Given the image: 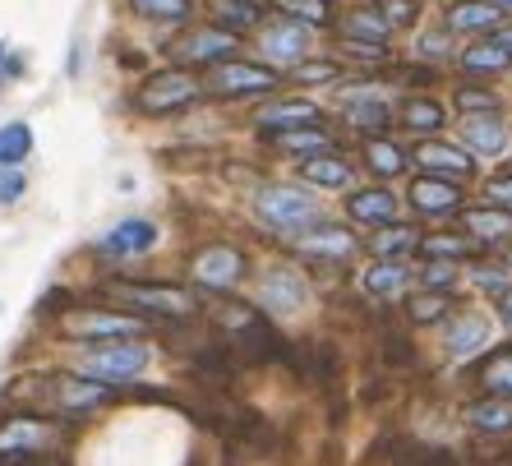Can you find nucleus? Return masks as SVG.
<instances>
[{
  "label": "nucleus",
  "instance_id": "49530a36",
  "mask_svg": "<svg viewBox=\"0 0 512 466\" xmlns=\"http://www.w3.org/2000/svg\"><path fill=\"white\" fill-rule=\"evenodd\" d=\"M28 190V176L19 167H0V204H14V199H24Z\"/></svg>",
  "mask_w": 512,
  "mask_h": 466
},
{
  "label": "nucleus",
  "instance_id": "4be33fe9",
  "mask_svg": "<svg viewBox=\"0 0 512 466\" xmlns=\"http://www.w3.org/2000/svg\"><path fill=\"white\" fill-rule=\"evenodd\" d=\"M466 425L480 434H508L512 430V402L508 397H480V402H466Z\"/></svg>",
  "mask_w": 512,
  "mask_h": 466
},
{
  "label": "nucleus",
  "instance_id": "423d86ee",
  "mask_svg": "<svg viewBox=\"0 0 512 466\" xmlns=\"http://www.w3.org/2000/svg\"><path fill=\"white\" fill-rule=\"evenodd\" d=\"M107 291L143 314H171V319H190L199 305L185 287H153V282H111Z\"/></svg>",
  "mask_w": 512,
  "mask_h": 466
},
{
  "label": "nucleus",
  "instance_id": "864d4df0",
  "mask_svg": "<svg viewBox=\"0 0 512 466\" xmlns=\"http://www.w3.org/2000/svg\"><path fill=\"white\" fill-rule=\"evenodd\" d=\"M489 5H499V10H503V14H508V10H512V0H489Z\"/></svg>",
  "mask_w": 512,
  "mask_h": 466
},
{
  "label": "nucleus",
  "instance_id": "c756f323",
  "mask_svg": "<svg viewBox=\"0 0 512 466\" xmlns=\"http://www.w3.org/2000/svg\"><path fill=\"white\" fill-rule=\"evenodd\" d=\"M217 10V28H227V33H250L259 28V0H213Z\"/></svg>",
  "mask_w": 512,
  "mask_h": 466
},
{
  "label": "nucleus",
  "instance_id": "79ce46f5",
  "mask_svg": "<svg viewBox=\"0 0 512 466\" xmlns=\"http://www.w3.org/2000/svg\"><path fill=\"white\" fill-rule=\"evenodd\" d=\"M471 282L494 291V296H503V291H508V263H476V268H471Z\"/></svg>",
  "mask_w": 512,
  "mask_h": 466
},
{
  "label": "nucleus",
  "instance_id": "dca6fc26",
  "mask_svg": "<svg viewBox=\"0 0 512 466\" xmlns=\"http://www.w3.org/2000/svg\"><path fill=\"white\" fill-rule=\"evenodd\" d=\"M346 213L356 217V222H365V227H388L402 213V199L393 190H383V185H365V190H351Z\"/></svg>",
  "mask_w": 512,
  "mask_h": 466
},
{
  "label": "nucleus",
  "instance_id": "c03bdc74",
  "mask_svg": "<svg viewBox=\"0 0 512 466\" xmlns=\"http://www.w3.org/2000/svg\"><path fill=\"white\" fill-rule=\"evenodd\" d=\"M420 282H425V291H448L457 282V263L448 259H429L425 273H420Z\"/></svg>",
  "mask_w": 512,
  "mask_h": 466
},
{
  "label": "nucleus",
  "instance_id": "39448f33",
  "mask_svg": "<svg viewBox=\"0 0 512 466\" xmlns=\"http://www.w3.org/2000/svg\"><path fill=\"white\" fill-rule=\"evenodd\" d=\"M148 360H153V351L139 347V342H107V347L84 351L79 370H84L88 379L116 388V383H125V379H134V374L148 370Z\"/></svg>",
  "mask_w": 512,
  "mask_h": 466
},
{
  "label": "nucleus",
  "instance_id": "a18cd8bd",
  "mask_svg": "<svg viewBox=\"0 0 512 466\" xmlns=\"http://www.w3.org/2000/svg\"><path fill=\"white\" fill-rule=\"evenodd\" d=\"M342 51L351 60H388V42H360V37H342Z\"/></svg>",
  "mask_w": 512,
  "mask_h": 466
},
{
  "label": "nucleus",
  "instance_id": "9b49d317",
  "mask_svg": "<svg viewBox=\"0 0 512 466\" xmlns=\"http://www.w3.org/2000/svg\"><path fill=\"white\" fill-rule=\"evenodd\" d=\"M406 199H411V208H416L420 217H453L462 213V185L457 180H439V176H416L411 180V190H406Z\"/></svg>",
  "mask_w": 512,
  "mask_h": 466
},
{
  "label": "nucleus",
  "instance_id": "a878e982",
  "mask_svg": "<svg viewBox=\"0 0 512 466\" xmlns=\"http://www.w3.org/2000/svg\"><path fill=\"white\" fill-rule=\"evenodd\" d=\"M360 153H365V167H370L374 176H402V171L411 167V162H406V153H402V148H397L393 139H383V134H370Z\"/></svg>",
  "mask_w": 512,
  "mask_h": 466
},
{
  "label": "nucleus",
  "instance_id": "cd10ccee",
  "mask_svg": "<svg viewBox=\"0 0 512 466\" xmlns=\"http://www.w3.org/2000/svg\"><path fill=\"white\" fill-rule=\"evenodd\" d=\"M406 282H411V273H406L402 259H379L370 273H365V291H370V296H388V300L402 296Z\"/></svg>",
  "mask_w": 512,
  "mask_h": 466
},
{
  "label": "nucleus",
  "instance_id": "5fc2aeb1",
  "mask_svg": "<svg viewBox=\"0 0 512 466\" xmlns=\"http://www.w3.org/2000/svg\"><path fill=\"white\" fill-rule=\"evenodd\" d=\"M0 65H5V42H0Z\"/></svg>",
  "mask_w": 512,
  "mask_h": 466
},
{
  "label": "nucleus",
  "instance_id": "aec40b11",
  "mask_svg": "<svg viewBox=\"0 0 512 466\" xmlns=\"http://www.w3.org/2000/svg\"><path fill=\"white\" fill-rule=\"evenodd\" d=\"M462 139H466V153H485V157H499L508 148V125L494 116H466L462 120Z\"/></svg>",
  "mask_w": 512,
  "mask_h": 466
},
{
  "label": "nucleus",
  "instance_id": "f03ea898",
  "mask_svg": "<svg viewBox=\"0 0 512 466\" xmlns=\"http://www.w3.org/2000/svg\"><path fill=\"white\" fill-rule=\"evenodd\" d=\"M254 208H259V217L268 222V227L282 231V236H291V240L305 236L310 227L323 222V204L310 199L305 190H296V185H268V190H259Z\"/></svg>",
  "mask_w": 512,
  "mask_h": 466
},
{
  "label": "nucleus",
  "instance_id": "de8ad7c7",
  "mask_svg": "<svg viewBox=\"0 0 512 466\" xmlns=\"http://www.w3.org/2000/svg\"><path fill=\"white\" fill-rule=\"evenodd\" d=\"M448 51H453V33H448V28L420 37V56H425V60H443Z\"/></svg>",
  "mask_w": 512,
  "mask_h": 466
},
{
  "label": "nucleus",
  "instance_id": "ea45409f",
  "mask_svg": "<svg viewBox=\"0 0 512 466\" xmlns=\"http://www.w3.org/2000/svg\"><path fill=\"white\" fill-rule=\"evenodd\" d=\"M420 250H425L429 259L457 263V259H466V254H471V240H466V236H425V240H420Z\"/></svg>",
  "mask_w": 512,
  "mask_h": 466
},
{
  "label": "nucleus",
  "instance_id": "3c124183",
  "mask_svg": "<svg viewBox=\"0 0 512 466\" xmlns=\"http://www.w3.org/2000/svg\"><path fill=\"white\" fill-rule=\"evenodd\" d=\"M499 319H503V323H508V328H512V287H508V291H503V296H499Z\"/></svg>",
  "mask_w": 512,
  "mask_h": 466
},
{
  "label": "nucleus",
  "instance_id": "1a4fd4ad",
  "mask_svg": "<svg viewBox=\"0 0 512 466\" xmlns=\"http://www.w3.org/2000/svg\"><path fill=\"white\" fill-rule=\"evenodd\" d=\"M305 300H310V287L296 268H268L259 277V305L268 314H296L305 310Z\"/></svg>",
  "mask_w": 512,
  "mask_h": 466
},
{
  "label": "nucleus",
  "instance_id": "ddd939ff",
  "mask_svg": "<svg viewBox=\"0 0 512 466\" xmlns=\"http://www.w3.org/2000/svg\"><path fill=\"white\" fill-rule=\"evenodd\" d=\"M425 167V176H439V180H457L462 185L471 171H476V162H471V153L457 144H443V139H425V144L411 153Z\"/></svg>",
  "mask_w": 512,
  "mask_h": 466
},
{
  "label": "nucleus",
  "instance_id": "7ed1b4c3",
  "mask_svg": "<svg viewBox=\"0 0 512 466\" xmlns=\"http://www.w3.org/2000/svg\"><path fill=\"white\" fill-rule=\"evenodd\" d=\"M203 84L194 79L190 70H157L148 74L139 88H134V107L143 111V116H171V111H185L190 102H199Z\"/></svg>",
  "mask_w": 512,
  "mask_h": 466
},
{
  "label": "nucleus",
  "instance_id": "0eeeda50",
  "mask_svg": "<svg viewBox=\"0 0 512 466\" xmlns=\"http://www.w3.org/2000/svg\"><path fill=\"white\" fill-rule=\"evenodd\" d=\"M171 56L185 60V65H222V60H236L240 56V37L227 33V28H190V33L180 37L176 47H171Z\"/></svg>",
  "mask_w": 512,
  "mask_h": 466
},
{
  "label": "nucleus",
  "instance_id": "412c9836",
  "mask_svg": "<svg viewBox=\"0 0 512 466\" xmlns=\"http://www.w3.org/2000/svg\"><path fill=\"white\" fill-rule=\"evenodd\" d=\"M300 180L314 190H346L351 185V162L342 153H319L300 162Z\"/></svg>",
  "mask_w": 512,
  "mask_h": 466
},
{
  "label": "nucleus",
  "instance_id": "5701e85b",
  "mask_svg": "<svg viewBox=\"0 0 512 466\" xmlns=\"http://www.w3.org/2000/svg\"><path fill=\"white\" fill-rule=\"evenodd\" d=\"M485 342H489V319L485 314H457V319L448 323V342H443V347L462 360V356H476Z\"/></svg>",
  "mask_w": 512,
  "mask_h": 466
},
{
  "label": "nucleus",
  "instance_id": "09e8293b",
  "mask_svg": "<svg viewBox=\"0 0 512 466\" xmlns=\"http://www.w3.org/2000/svg\"><path fill=\"white\" fill-rule=\"evenodd\" d=\"M485 199L494 208H503V213H512V171H508V176H494V180H489V185H485Z\"/></svg>",
  "mask_w": 512,
  "mask_h": 466
},
{
  "label": "nucleus",
  "instance_id": "a19ab883",
  "mask_svg": "<svg viewBox=\"0 0 512 466\" xmlns=\"http://www.w3.org/2000/svg\"><path fill=\"white\" fill-rule=\"evenodd\" d=\"M374 10L383 14L388 28H411L420 14V0H374Z\"/></svg>",
  "mask_w": 512,
  "mask_h": 466
},
{
  "label": "nucleus",
  "instance_id": "393cba45",
  "mask_svg": "<svg viewBox=\"0 0 512 466\" xmlns=\"http://www.w3.org/2000/svg\"><path fill=\"white\" fill-rule=\"evenodd\" d=\"M300 245L310 254H319V259H346V254L356 250V236H346L342 227H328V222H319V227H310L305 236H296Z\"/></svg>",
  "mask_w": 512,
  "mask_h": 466
},
{
  "label": "nucleus",
  "instance_id": "4468645a",
  "mask_svg": "<svg viewBox=\"0 0 512 466\" xmlns=\"http://www.w3.org/2000/svg\"><path fill=\"white\" fill-rule=\"evenodd\" d=\"M259 125L268 134L314 130V125H323V111H319V102H310V97H282V102H268V107L259 111Z\"/></svg>",
  "mask_w": 512,
  "mask_h": 466
},
{
  "label": "nucleus",
  "instance_id": "6e6552de",
  "mask_svg": "<svg viewBox=\"0 0 512 466\" xmlns=\"http://www.w3.org/2000/svg\"><path fill=\"white\" fill-rule=\"evenodd\" d=\"M194 282L208 291H231L245 277V254L236 245H208V250L194 254Z\"/></svg>",
  "mask_w": 512,
  "mask_h": 466
},
{
  "label": "nucleus",
  "instance_id": "f704fd0d",
  "mask_svg": "<svg viewBox=\"0 0 512 466\" xmlns=\"http://www.w3.org/2000/svg\"><path fill=\"white\" fill-rule=\"evenodd\" d=\"M480 383H485L494 397H508L512 402V347L494 351V356L480 365Z\"/></svg>",
  "mask_w": 512,
  "mask_h": 466
},
{
  "label": "nucleus",
  "instance_id": "8fccbe9b",
  "mask_svg": "<svg viewBox=\"0 0 512 466\" xmlns=\"http://www.w3.org/2000/svg\"><path fill=\"white\" fill-rule=\"evenodd\" d=\"M0 466H65V462L47 453H24V457H0Z\"/></svg>",
  "mask_w": 512,
  "mask_h": 466
},
{
  "label": "nucleus",
  "instance_id": "37998d69",
  "mask_svg": "<svg viewBox=\"0 0 512 466\" xmlns=\"http://www.w3.org/2000/svg\"><path fill=\"white\" fill-rule=\"evenodd\" d=\"M457 107H462L466 116H494V111H499V97L480 93V88H457Z\"/></svg>",
  "mask_w": 512,
  "mask_h": 466
},
{
  "label": "nucleus",
  "instance_id": "bb28decb",
  "mask_svg": "<svg viewBox=\"0 0 512 466\" xmlns=\"http://www.w3.org/2000/svg\"><path fill=\"white\" fill-rule=\"evenodd\" d=\"M346 120L365 134H383L393 125V107L383 97H356V102H346Z\"/></svg>",
  "mask_w": 512,
  "mask_h": 466
},
{
  "label": "nucleus",
  "instance_id": "473e14b6",
  "mask_svg": "<svg viewBox=\"0 0 512 466\" xmlns=\"http://www.w3.org/2000/svg\"><path fill=\"white\" fill-rule=\"evenodd\" d=\"M130 10L148 24H190L194 0H130Z\"/></svg>",
  "mask_w": 512,
  "mask_h": 466
},
{
  "label": "nucleus",
  "instance_id": "6ab92c4d",
  "mask_svg": "<svg viewBox=\"0 0 512 466\" xmlns=\"http://www.w3.org/2000/svg\"><path fill=\"white\" fill-rule=\"evenodd\" d=\"M448 33H494L503 28V10L499 5H489V0H457L448 19H443Z\"/></svg>",
  "mask_w": 512,
  "mask_h": 466
},
{
  "label": "nucleus",
  "instance_id": "603ef678",
  "mask_svg": "<svg viewBox=\"0 0 512 466\" xmlns=\"http://www.w3.org/2000/svg\"><path fill=\"white\" fill-rule=\"evenodd\" d=\"M489 42H499L503 51H512V24H503V28H494V37Z\"/></svg>",
  "mask_w": 512,
  "mask_h": 466
},
{
  "label": "nucleus",
  "instance_id": "f257e3e1",
  "mask_svg": "<svg viewBox=\"0 0 512 466\" xmlns=\"http://www.w3.org/2000/svg\"><path fill=\"white\" fill-rule=\"evenodd\" d=\"M10 397H19L33 411L74 420L97 411L102 402H111V383H97L88 374H47V379H19L10 388Z\"/></svg>",
  "mask_w": 512,
  "mask_h": 466
},
{
  "label": "nucleus",
  "instance_id": "2f4dec72",
  "mask_svg": "<svg viewBox=\"0 0 512 466\" xmlns=\"http://www.w3.org/2000/svg\"><path fill=\"white\" fill-rule=\"evenodd\" d=\"M370 250L379 254V259H402V254L420 250V231L416 227H402V222H388V227H383V236L370 240Z\"/></svg>",
  "mask_w": 512,
  "mask_h": 466
},
{
  "label": "nucleus",
  "instance_id": "7c9ffc66",
  "mask_svg": "<svg viewBox=\"0 0 512 466\" xmlns=\"http://www.w3.org/2000/svg\"><path fill=\"white\" fill-rule=\"evenodd\" d=\"M512 65V51H503L499 42H476L462 51V70L466 74H503Z\"/></svg>",
  "mask_w": 512,
  "mask_h": 466
},
{
  "label": "nucleus",
  "instance_id": "72a5a7b5",
  "mask_svg": "<svg viewBox=\"0 0 512 466\" xmlns=\"http://www.w3.org/2000/svg\"><path fill=\"white\" fill-rule=\"evenodd\" d=\"M28 153H33V130H28L24 120L0 125V167H19Z\"/></svg>",
  "mask_w": 512,
  "mask_h": 466
},
{
  "label": "nucleus",
  "instance_id": "c85d7f7f",
  "mask_svg": "<svg viewBox=\"0 0 512 466\" xmlns=\"http://www.w3.org/2000/svg\"><path fill=\"white\" fill-rule=\"evenodd\" d=\"M273 144L286 148V153H296V157H319V153H337V144L328 139V130H286V134H273Z\"/></svg>",
  "mask_w": 512,
  "mask_h": 466
},
{
  "label": "nucleus",
  "instance_id": "20e7f679",
  "mask_svg": "<svg viewBox=\"0 0 512 466\" xmlns=\"http://www.w3.org/2000/svg\"><path fill=\"white\" fill-rule=\"evenodd\" d=\"M282 84V74L273 70V65H254V60H222V65H213L208 70V93L213 97H263L273 93V88Z\"/></svg>",
  "mask_w": 512,
  "mask_h": 466
},
{
  "label": "nucleus",
  "instance_id": "2eb2a0df",
  "mask_svg": "<svg viewBox=\"0 0 512 466\" xmlns=\"http://www.w3.org/2000/svg\"><path fill=\"white\" fill-rule=\"evenodd\" d=\"M263 51H268V60H277V65H300V60H310V28L296 24V19H277L268 33H263Z\"/></svg>",
  "mask_w": 512,
  "mask_h": 466
},
{
  "label": "nucleus",
  "instance_id": "c9c22d12",
  "mask_svg": "<svg viewBox=\"0 0 512 466\" xmlns=\"http://www.w3.org/2000/svg\"><path fill=\"white\" fill-rule=\"evenodd\" d=\"M342 33L346 37H360V42H388V37H393V28L383 24V14L370 5V10H351V14H346Z\"/></svg>",
  "mask_w": 512,
  "mask_h": 466
},
{
  "label": "nucleus",
  "instance_id": "4c0bfd02",
  "mask_svg": "<svg viewBox=\"0 0 512 466\" xmlns=\"http://www.w3.org/2000/svg\"><path fill=\"white\" fill-rule=\"evenodd\" d=\"M448 310H453V300L443 296V291H425V296H411V300H406V314H411L416 323H439Z\"/></svg>",
  "mask_w": 512,
  "mask_h": 466
},
{
  "label": "nucleus",
  "instance_id": "b1692460",
  "mask_svg": "<svg viewBox=\"0 0 512 466\" xmlns=\"http://www.w3.org/2000/svg\"><path fill=\"white\" fill-rule=\"evenodd\" d=\"M397 120H402V130L439 134L448 111H443V102H434V97H406L402 107H397Z\"/></svg>",
  "mask_w": 512,
  "mask_h": 466
},
{
  "label": "nucleus",
  "instance_id": "a211bd4d",
  "mask_svg": "<svg viewBox=\"0 0 512 466\" xmlns=\"http://www.w3.org/2000/svg\"><path fill=\"white\" fill-rule=\"evenodd\" d=\"M462 231L476 245H508L512 240V213L485 204V208H462Z\"/></svg>",
  "mask_w": 512,
  "mask_h": 466
},
{
  "label": "nucleus",
  "instance_id": "f8f14e48",
  "mask_svg": "<svg viewBox=\"0 0 512 466\" xmlns=\"http://www.w3.org/2000/svg\"><path fill=\"white\" fill-rule=\"evenodd\" d=\"M157 236H162L157 222H148V217H125V222H116L107 236L97 240V254H107V259H134V254L153 250Z\"/></svg>",
  "mask_w": 512,
  "mask_h": 466
},
{
  "label": "nucleus",
  "instance_id": "e433bc0d",
  "mask_svg": "<svg viewBox=\"0 0 512 466\" xmlns=\"http://www.w3.org/2000/svg\"><path fill=\"white\" fill-rule=\"evenodd\" d=\"M282 10L305 28H333V5L328 0H282Z\"/></svg>",
  "mask_w": 512,
  "mask_h": 466
},
{
  "label": "nucleus",
  "instance_id": "58836bf2",
  "mask_svg": "<svg viewBox=\"0 0 512 466\" xmlns=\"http://www.w3.org/2000/svg\"><path fill=\"white\" fill-rule=\"evenodd\" d=\"M291 79L296 84H333V79H342V65L337 60H300V65H291Z\"/></svg>",
  "mask_w": 512,
  "mask_h": 466
},
{
  "label": "nucleus",
  "instance_id": "f3484780",
  "mask_svg": "<svg viewBox=\"0 0 512 466\" xmlns=\"http://www.w3.org/2000/svg\"><path fill=\"white\" fill-rule=\"evenodd\" d=\"M51 443V425L37 416H14L0 425V457H24V453H42Z\"/></svg>",
  "mask_w": 512,
  "mask_h": 466
},
{
  "label": "nucleus",
  "instance_id": "9d476101",
  "mask_svg": "<svg viewBox=\"0 0 512 466\" xmlns=\"http://www.w3.org/2000/svg\"><path fill=\"white\" fill-rule=\"evenodd\" d=\"M60 333L84 337V342H97V337H111V342H134L143 333L139 319H125V314H102V310H79L60 323Z\"/></svg>",
  "mask_w": 512,
  "mask_h": 466
}]
</instances>
